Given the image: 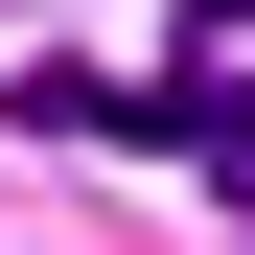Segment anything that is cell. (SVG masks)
<instances>
[{
  "label": "cell",
  "instance_id": "1",
  "mask_svg": "<svg viewBox=\"0 0 255 255\" xmlns=\"http://www.w3.org/2000/svg\"><path fill=\"white\" fill-rule=\"evenodd\" d=\"M139 139H186V162H255V70H162V93H139Z\"/></svg>",
  "mask_w": 255,
  "mask_h": 255
}]
</instances>
